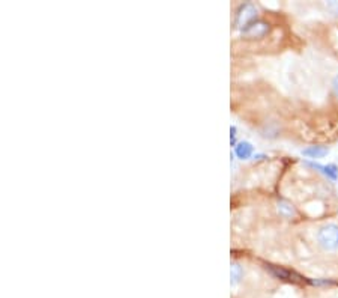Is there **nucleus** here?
<instances>
[{"instance_id":"f257e3e1","label":"nucleus","mask_w":338,"mask_h":298,"mask_svg":"<svg viewBox=\"0 0 338 298\" xmlns=\"http://www.w3.org/2000/svg\"><path fill=\"white\" fill-rule=\"evenodd\" d=\"M317 241L319 244L328 250V252H334L338 249V226L334 223L325 225L323 228H320L319 234H317Z\"/></svg>"},{"instance_id":"f03ea898","label":"nucleus","mask_w":338,"mask_h":298,"mask_svg":"<svg viewBox=\"0 0 338 298\" xmlns=\"http://www.w3.org/2000/svg\"><path fill=\"white\" fill-rule=\"evenodd\" d=\"M256 18H257V9H256V6L253 3H244L238 9V12H236L235 27L236 29H244L250 23L256 21Z\"/></svg>"},{"instance_id":"7ed1b4c3","label":"nucleus","mask_w":338,"mask_h":298,"mask_svg":"<svg viewBox=\"0 0 338 298\" xmlns=\"http://www.w3.org/2000/svg\"><path fill=\"white\" fill-rule=\"evenodd\" d=\"M269 32V24L260 20H256L242 29V35L248 38H262Z\"/></svg>"},{"instance_id":"20e7f679","label":"nucleus","mask_w":338,"mask_h":298,"mask_svg":"<svg viewBox=\"0 0 338 298\" xmlns=\"http://www.w3.org/2000/svg\"><path fill=\"white\" fill-rule=\"evenodd\" d=\"M305 164L307 166H310V167H313V169H317V170H320L322 173H325L329 179H337L338 176V167L335 164H328V166H322V164H316V163H308V161H305Z\"/></svg>"},{"instance_id":"39448f33","label":"nucleus","mask_w":338,"mask_h":298,"mask_svg":"<svg viewBox=\"0 0 338 298\" xmlns=\"http://www.w3.org/2000/svg\"><path fill=\"white\" fill-rule=\"evenodd\" d=\"M253 145L250 142H241L236 148H235V154L241 158V160H247L253 155Z\"/></svg>"},{"instance_id":"423d86ee","label":"nucleus","mask_w":338,"mask_h":298,"mask_svg":"<svg viewBox=\"0 0 338 298\" xmlns=\"http://www.w3.org/2000/svg\"><path fill=\"white\" fill-rule=\"evenodd\" d=\"M328 152L329 151L325 146H310L302 151V155H305L308 158H323L325 155H328Z\"/></svg>"},{"instance_id":"0eeeda50","label":"nucleus","mask_w":338,"mask_h":298,"mask_svg":"<svg viewBox=\"0 0 338 298\" xmlns=\"http://www.w3.org/2000/svg\"><path fill=\"white\" fill-rule=\"evenodd\" d=\"M266 268H269L277 277H280V279H284V280H293L292 277L293 276H296L295 273H290V271H287V270H283V268H278V267H274V265H268Z\"/></svg>"},{"instance_id":"6e6552de","label":"nucleus","mask_w":338,"mask_h":298,"mask_svg":"<svg viewBox=\"0 0 338 298\" xmlns=\"http://www.w3.org/2000/svg\"><path fill=\"white\" fill-rule=\"evenodd\" d=\"M278 211H280L283 216H286V217H292V216L295 214L293 207H292L289 202H286V201H281V202L278 204Z\"/></svg>"},{"instance_id":"1a4fd4ad","label":"nucleus","mask_w":338,"mask_h":298,"mask_svg":"<svg viewBox=\"0 0 338 298\" xmlns=\"http://www.w3.org/2000/svg\"><path fill=\"white\" fill-rule=\"evenodd\" d=\"M230 277H232V285H236L241 277H242V270L238 264H232V270H230Z\"/></svg>"},{"instance_id":"9d476101","label":"nucleus","mask_w":338,"mask_h":298,"mask_svg":"<svg viewBox=\"0 0 338 298\" xmlns=\"http://www.w3.org/2000/svg\"><path fill=\"white\" fill-rule=\"evenodd\" d=\"M326 6H328V9H329V11H332V12H334L335 15H338V2H337V0L328 2V5H326Z\"/></svg>"},{"instance_id":"9b49d317","label":"nucleus","mask_w":338,"mask_h":298,"mask_svg":"<svg viewBox=\"0 0 338 298\" xmlns=\"http://www.w3.org/2000/svg\"><path fill=\"white\" fill-rule=\"evenodd\" d=\"M230 142L232 145H235L236 142V127H230Z\"/></svg>"},{"instance_id":"f8f14e48","label":"nucleus","mask_w":338,"mask_h":298,"mask_svg":"<svg viewBox=\"0 0 338 298\" xmlns=\"http://www.w3.org/2000/svg\"><path fill=\"white\" fill-rule=\"evenodd\" d=\"M332 86H334V90H335V93L338 95V75L334 78V81H332Z\"/></svg>"}]
</instances>
